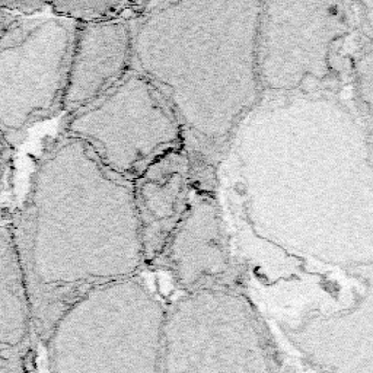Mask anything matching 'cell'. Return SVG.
Wrapping results in <instances>:
<instances>
[{"label": "cell", "instance_id": "6da1fadb", "mask_svg": "<svg viewBox=\"0 0 373 373\" xmlns=\"http://www.w3.org/2000/svg\"><path fill=\"white\" fill-rule=\"evenodd\" d=\"M1 216L12 225L42 333L92 289L146 267L131 182L74 137L48 144L20 206Z\"/></svg>", "mask_w": 373, "mask_h": 373}, {"label": "cell", "instance_id": "7a4b0ae2", "mask_svg": "<svg viewBox=\"0 0 373 373\" xmlns=\"http://www.w3.org/2000/svg\"><path fill=\"white\" fill-rule=\"evenodd\" d=\"M263 1H150L136 19L134 66L174 111L194 171L217 177L235 130L264 96Z\"/></svg>", "mask_w": 373, "mask_h": 373}, {"label": "cell", "instance_id": "3957f363", "mask_svg": "<svg viewBox=\"0 0 373 373\" xmlns=\"http://www.w3.org/2000/svg\"><path fill=\"white\" fill-rule=\"evenodd\" d=\"M79 22L0 7V125L13 140L63 109Z\"/></svg>", "mask_w": 373, "mask_h": 373}, {"label": "cell", "instance_id": "277c9868", "mask_svg": "<svg viewBox=\"0 0 373 373\" xmlns=\"http://www.w3.org/2000/svg\"><path fill=\"white\" fill-rule=\"evenodd\" d=\"M61 134L83 142L109 172L130 182L155 158L184 146L169 104L134 69L98 101L66 117Z\"/></svg>", "mask_w": 373, "mask_h": 373}, {"label": "cell", "instance_id": "5b68a950", "mask_svg": "<svg viewBox=\"0 0 373 373\" xmlns=\"http://www.w3.org/2000/svg\"><path fill=\"white\" fill-rule=\"evenodd\" d=\"M347 19L331 3L263 1L258 67L263 93L322 83L331 71L336 42Z\"/></svg>", "mask_w": 373, "mask_h": 373}, {"label": "cell", "instance_id": "8992f818", "mask_svg": "<svg viewBox=\"0 0 373 373\" xmlns=\"http://www.w3.org/2000/svg\"><path fill=\"white\" fill-rule=\"evenodd\" d=\"M216 187L217 178L194 172L187 210L156 263L185 293L232 283L233 267Z\"/></svg>", "mask_w": 373, "mask_h": 373}, {"label": "cell", "instance_id": "52a82bcc", "mask_svg": "<svg viewBox=\"0 0 373 373\" xmlns=\"http://www.w3.org/2000/svg\"><path fill=\"white\" fill-rule=\"evenodd\" d=\"M133 66V20L79 22L61 111L69 117L93 104L117 86Z\"/></svg>", "mask_w": 373, "mask_h": 373}, {"label": "cell", "instance_id": "ba28073f", "mask_svg": "<svg viewBox=\"0 0 373 373\" xmlns=\"http://www.w3.org/2000/svg\"><path fill=\"white\" fill-rule=\"evenodd\" d=\"M194 182V166L185 146L155 158L131 181L146 267L155 266L182 219Z\"/></svg>", "mask_w": 373, "mask_h": 373}, {"label": "cell", "instance_id": "9c48e42d", "mask_svg": "<svg viewBox=\"0 0 373 373\" xmlns=\"http://www.w3.org/2000/svg\"><path fill=\"white\" fill-rule=\"evenodd\" d=\"M0 312L4 344L20 343L31 325L35 324L31 293L13 229L4 216H1L0 226Z\"/></svg>", "mask_w": 373, "mask_h": 373}, {"label": "cell", "instance_id": "30bf717a", "mask_svg": "<svg viewBox=\"0 0 373 373\" xmlns=\"http://www.w3.org/2000/svg\"><path fill=\"white\" fill-rule=\"evenodd\" d=\"M150 1H48L51 13L76 22H96L112 19H136Z\"/></svg>", "mask_w": 373, "mask_h": 373}, {"label": "cell", "instance_id": "8fae6325", "mask_svg": "<svg viewBox=\"0 0 373 373\" xmlns=\"http://www.w3.org/2000/svg\"><path fill=\"white\" fill-rule=\"evenodd\" d=\"M356 86L365 107L373 134V48L366 50L356 63Z\"/></svg>", "mask_w": 373, "mask_h": 373}, {"label": "cell", "instance_id": "7c38bea8", "mask_svg": "<svg viewBox=\"0 0 373 373\" xmlns=\"http://www.w3.org/2000/svg\"><path fill=\"white\" fill-rule=\"evenodd\" d=\"M0 7L23 15V16H35L45 13L48 9V1L39 0H0Z\"/></svg>", "mask_w": 373, "mask_h": 373}, {"label": "cell", "instance_id": "4fadbf2b", "mask_svg": "<svg viewBox=\"0 0 373 373\" xmlns=\"http://www.w3.org/2000/svg\"><path fill=\"white\" fill-rule=\"evenodd\" d=\"M360 6L365 9L363 15L366 22H369V26L373 29V3H360Z\"/></svg>", "mask_w": 373, "mask_h": 373}]
</instances>
